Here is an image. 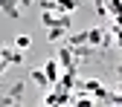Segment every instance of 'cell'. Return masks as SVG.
Returning <instances> with one entry per match:
<instances>
[{
    "instance_id": "obj_1",
    "label": "cell",
    "mask_w": 122,
    "mask_h": 107,
    "mask_svg": "<svg viewBox=\"0 0 122 107\" xmlns=\"http://www.w3.org/2000/svg\"><path fill=\"white\" fill-rule=\"evenodd\" d=\"M58 70H61V67H58V61H55V58H50L47 64H44V75H47V81H50V84L58 81Z\"/></svg>"
},
{
    "instance_id": "obj_3",
    "label": "cell",
    "mask_w": 122,
    "mask_h": 107,
    "mask_svg": "<svg viewBox=\"0 0 122 107\" xmlns=\"http://www.w3.org/2000/svg\"><path fill=\"white\" fill-rule=\"evenodd\" d=\"M29 47H32V38H29V35H18V38H15V49H18V52H26Z\"/></svg>"
},
{
    "instance_id": "obj_6",
    "label": "cell",
    "mask_w": 122,
    "mask_h": 107,
    "mask_svg": "<svg viewBox=\"0 0 122 107\" xmlns=\"http://www.w3.org/2000/svg\"><path fill=\"white\" fill-rule=\"evenodd\" d=\"M61 35H64V32H61V29H50V41H58Z\"/></svg>"
},
{
    "instance_id": "obj_4",
    "label": "cell",
    "mask_w": 122,
    "mask_h": 107,
    "mask_svg": "<svg viewBox=\"0 0 122 107\" xmlns=\"http://www.w3.org/2000/svg\"><path fill=\"white\" fill-rule=\"evenodd\" d=\"M52 6H55V9H61V12H70V9H76V0H58V3L52 0Z\"/></svg>"
},
{
    "instance_id": "obj_5",
    "label": "cell",
    "mask_w": 122,
    "mask_h": 107,
    "mask_svg": "<svg viewBox=\"0 0 122 107\" xmlns=\"http://www.w3.org/2000/svg\"><path fill=\"white\" fill-rule=\"evenodd\" d=\"M32 78H35V81H38L41 87H47V84H50V81H47V75H44L41 70H35V72H32Z\"/></svg>"
},
{
    "instance_id": "obj_2",
    "label": "cell",
    "mask_w": 122,
    "mask_h": 107,
    "mask_svg": "<svg viewBox=\"0 0 122 107\" xmlns=\"http://www.w3.org/2000/svg\"><path fill=\"white\" fill-rule=\"evenodd\" d=\"M44 104H70V96L67 93H50V96H44Z\"/></svg>"
}]
</instances>
